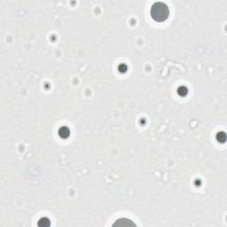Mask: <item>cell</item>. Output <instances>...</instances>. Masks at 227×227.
I'll return each instance as SVG.
<instances>
[{"label":"cell","instance_id":"6da1fadb","mask_svg":"<svg viewBox=\"0 0 227 227\" xmlns=\"http://www.w3.org/2000/svg\"><path fill=\"white\" fill-rule=\"evenodd\" d=\"M150 14L152 19L156 22H163L169 18L170 10L166 4L157 2L152 5Z\"/></svg>","mask_w":227,"mask_h":227},{"label":"cell","instance_id":"7a4b0ae2","mask_svg":"<svg viewBox=\"0 0 227 227\" xmlns=\"http://www.w3.org/2000/svg\"><path fill=\"white\" fill-rule=\"evenodd\" d=\"M113 225L117 226V225H121V226H129V225H135L134 223L131 222V220L130 219H126V222H123V219H118Z\"/></svg>","mask_w":227,"mask_h":227},{"label":"cell","instance_id":"3957f363","mask_svg":"<svg viewBox=\"0 0 227 227\" xmlns=\"http://www.w3.org/2000/svg\"><path fill=\"white\" fill-rule=\"evenodd\" d=\"M59 136L62 138H67L69 136V130L67 127H61L59 130Z\"/></svg>","mask_w":227,"mask_h":227},{"label":"cell","instance_id":"277c9868","mask_svg":"<svg viewBox=\"0 0 227 227\" xmlns=\"http://www.w3.org/2000/svg\"><path fill=\"white\" fill-rule=\"evenodd\" d=\"M39 226H49L50 225V220L48 218H41L38 222Z\"/></svg>","mask_w":227,"mask_h":227},{"label":"cell","instance_id":"5b68a950","mask_svg":"<svg viewBox=\"0 0 227 227\" xmlns=\"http://www.w3.org/2000/svg\"><path fill=\"white\" fill-rule=\"evenodd\" d=\"M225 138H226V137H225V134H224V133L222 132V133H218V134H217V140H218V141L224 143V142L225 141Z\"/></svg>","mask_w":227,"mask_h":227}]
</instances>
